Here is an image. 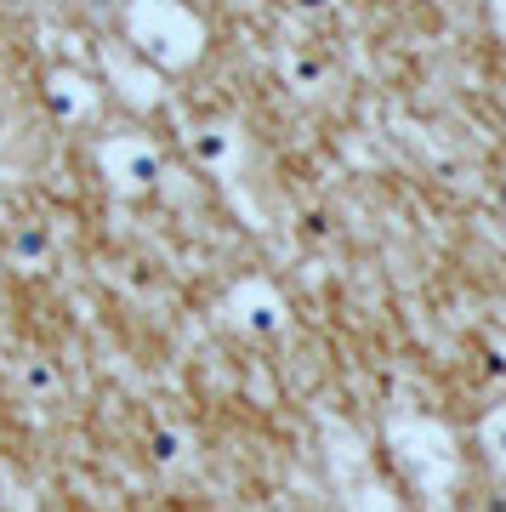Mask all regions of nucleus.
I'll return each mask as SVG.
<instances>
[{"label": "nucleus", "mask_w": 506, "mask_h": 512, "mask_svg": "<svg viewBox=\"0 0 506 512\" xmlns=\"http://www.w3.org/2000/svg\"><path fill=\"white\" fill-rule=\"evenodd\" d=\"M126 40L154 69H194L205 57V23L182 0H131L126 6Z\"/></svg>", "instance_id": "nucleus-1"}, {"label": "nucleus", "mask_w": 506, "mask_h": 512, "mask_svg": "<svg viewBox=\"0 0 506 512\" xmlns=\"http://www.w3.org/2000/svg\"><path fill=\"white\" fill-rule=\"evenodd\" d=\"M279 74H285L290 92L319 97L330 80H336V57H330L325 46H313V40H290L285 52H279Z\"/></svg>", "instance_id": "nucleus-8"}, {"label": "nucleus", "mask_w": 506, "mask_h": 512, "mask_svg": "<svg viewBox=\"0 0 506 512\" xmlns=\"http://www.w3.org/2000/svg\"><path fill=\"white\" fill-rule=\"evenodd\" d=\"M103 74L114 80V92L126 97L131 109H160V103H165L160 69H148V63H137V57H131V52H120V46H103Z\"/></svg>", "instance_id": "nucleus-6"}, {"label": "nucleus", "mask_w": 506, "mask_h": 512, "mask_svg": "<svg viewBox=\"0 0 506 512\" xmlns=\"http://www.w3.org/2000/svg\"><path fill=\"white\" fill-rule=\"evenodd\" d=\"M387 444H393L398 467L416 478L427 495H444L461 473V456H455V433L433 416H393L387 421Z\"/></svg>", "instance_id": "nucleus-2"}, {"label": "nucleus", "mask_w": 506, "mask_h": 512, "mask_svg": "<svg viewBox=\"0 0 506 512\" xmlns=\"http://www.w3.org/2000/svg\"><path fill=\"white\" fill-rule=\"evenodd\" d=\"M12 256L23 262V274H40V268H46V256H52V239L40 234V228H29V234L12 239Z\"/></svg>", "instance_id": "nucleus-13"}, {"label": "nucleus", "mask_w": 506, "mask_h": 512, "mask_svg": "<svg viewBox=\"0 0 506 512\" xmlns=\"http://www.w3.org/2000/svg\"><path fill=\"white\" fill-rule=\"evenodd\" d=\"M285 6L296 18H330V12H336V0H285Z\"/></svg>", "instance_id": "nucleus-14"}, {"label": "nucleus", "mask_w": 506, "mask_h": 512, "mask_svg": "<svg viewBox=\"0 0 506 512\" xmlns=\"http://www.w3.org/2000/svg\"><path fill=\"white\" fill-rule=\"evenodd\" d=\"M222 313L245 336H279L285 330V296L273 291L268 279H239L228 291V302H222Z\"/></svg>", "instance_id": "nucleus-5"}, {"label": "nucleus", "mask_w": 506, "mask_h": 512, "mask_svg": "<svg viewBox=\"0 0 506 512\" xmlns=\"http://www.w3.org/2000/svg\"><path fill=\"white\" fill-rule=\"evenodd\" d=\"M12 382H18V393H23L29 404H52L57 393H63V376H57V365L46 359V353H23Z\"/></svg>", "instance_id": "nucleus-10"}, {"label": "nucleus", "mask_w": 506, "mask_h": 512, "mask_svg": "<svg viewBox=\"0 0 506 512\" xmlns=\"http://www.w3.org/2000/svg\"><path fill=\"white\" fill-rule=\"evenodd\" d=\"M325 456H330V473L342 484V501L347 512H398V495L370 473V456H364V444L347 433V427H330L325 433Z\"/></svg>", "instance_id": "nucleus-3"}, {"label": "nucleus", "mask_w": 506, "mask_h": 512, "mask_svg": "<svg viewBox=\"0 0 506 512\" xmlns=\"http://www.w3.org/2000/svg\"><path fill=\"white\" fill-rule=\"evenodd\" d=\"M0 86H6V52H0Z\"/></svg>", "instance_id": "nucleus-17"}, {"label": "nucleus", "mask_w": 506, "mask_h": 512, "mask_svg": "<svg viewBox=\"0 0 506 512\" xmlns=\"http://www.w3.org/2000/svg\"><path fill=\"white\" fill-rule=\"evenodd\" d=\"M148 461H154L160 473H182V467L194 461V439L177 433V427H160V433L148 439Z\"/></svg>", "instance_id": "nucleus-11"}, {"label": "nucleus", "mask_w": 506, "mask_h": 512, "mask_svg": "<svg viewBox=\"0 0 506 512\" xmlns=\"http://www.w3.org/2000/svg\"><path fill=\"white\" fill-rule=\"evenodd\" d=\"M478 444H484L489 461L506 473V404H495V410L484 416V427H478Z\"/></svg>", "instance_id": "nucleus-12"}, {"label": "nucleus", "mask_w": 506, "mask_h": 512, "mask_svg": "<svg viewBox=\"0 0 506 512\" xmlns=\"http://www.w3.org/2000/svg\"><path fill=\"white\" fill-rule=\"evenodd\" d=\"M12 131H18V103H12V92H6V86H0V143H6Z\"/></svg>", "instance_id": "nucleus-15"}, {"label": "nucleus", "mask_w": 506, "mask_h": 512, "mask_svg": "<svg viewBox=\"0 0 506 512\" xmlns=\"http://www.w3.org/2000/svg\"><path fill=\"white\" fill-rule=\"evenodd\" d=\"M495 29L506 35V0H495Z\"/></svg>", "instance_id": "nucleus-16"}, {"label": "nucleus", "mask_w": 506, "mask_h": 512, "mask_svg": "<svg viewBox=\"0 0 506 512\" xmlns=\"http://www.w3.org/2000/svg\"><path fill=\"white\" fill-rule=\"evenodd\" d=\"M97 86H91V74L80 69H52L46 74V103H52V114L63 120V126H86L91 114H97Z\"/></svg>", "instance_id": "nucleus-9"}, {"label": "nucleus", "mask_w": 506, "mask_h": 512, "mask_svg": "<svg viewBox=\"0 0 506 512\" xmlns=\"http://www.w3.org/2000/svg\"><path fill=\"white\" fill-rule=\"evenodd\" d=\"M188 148H194V160L211 171V177H234L239 165H245V137L239 126L228 120H205V126L188 131Z\"/></svg>", "instance_id": "nucleus-7"}, {"label": "nucleus", "mask_w": 506, "mask_h": 512, "mask_svg": "<svg viewBox=\"0 0 506 512\" xmlns=\"http://www.w3.org/2000/svg\"><path fill=\"white\" fill-rule=\"evenodd\" d=\"M97 165H103V177H109L120 194H148V188L160 183V148L148 143V137H131V131H114L97 143Z\"/></svg>", "instance_id": "nucleus-4"}]
</instances>
